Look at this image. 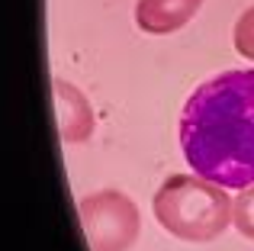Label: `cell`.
<instances>
[{"mask_svg":"<svg viewBox=\"0 0 254 251\" xmlns=\"http://www.w3.org/2000/svg\"><path fill=\"white\" fill-rule=\"evenodd\" d=\"M77 216L90 251H129L142 232V216L132 196L119 190H100L77 203Z\"/></svg>","mask_w":254,"mask_h":251,"instance_id":"cell-3","label":"cell"},{"mask_svg":"<svg viewBox=\"0 0 254 251\" xmlns=\"http://www.w3.org/2000/svg\"><path fill=\"white\" fill-rule=\"evenodd\" d=\"M232 39H235L238 55H245V58H251V62H254V6H248V10L238 16Z\"/></svg>","mask_w":254,"mask_h":251,"instance_id":"cell-7","label":"cell"},{"mask_svg":"<svg viewBox=\"0 0 254 251\" xmlns=\"http://www.w3.org/2000/svg\"><path fill=\"white\" fill-rule=\"evenodd\" d=\"M52 90H55V113H58V129H62V138L68 145L87 142L93 135V110L87 103V97L74 84H68L64 77H55L52 81Z\"/></svg>","mask_w":254,"mask_h":251,"instance_id":"cell-4","label":"cell"},{"mask_svg":"<svg viewBox=\"0 0 254 251\" xmlns=\"http://www.w3.org/2000/svg\"><path fill=\"white\" fill-rule=\"evenodd\" d=\"M151 209L161 229L184 242H212L232 222V200L225 187L199 174H171L158 187Z\"/></svg>","mask_w":254,"mask_h":251,"instance_id":"cell-2","label":"cell"},{"mask_svg":"<svg viewBox=\"0 0 254 251\" xmlns=\"http://www.w3.org/2000/svg\"><path fill=\"white\" fill-rule=\"evenodd\" d=\"M232 222L245 239H254V184L238 190V196L232 200Z\"/></svg>","mask_w":254,"mask_h":251,"instance_id":"cell-6","label":"cell"},{"mask_svg":"<svg viewBox=\"0 0 254 251\" xmlns=\"http://www.w3.org/2000/svg\"><path fill=\"white\" fill-rule=\"evenodd\" d=\"M180 148L199 177L225 190L254 184V68L209 77L180 110Z\"/></svg>","mask_w":254,"mask_h":251,"instance_id":"cell-1","label":"cell"},{"mask_svg":"<svg viewBox=\"0 0 254 251\" xmlns=\"http://www.w3.org/2000/svg\"><path fill=\"white\" fill-rule=\"evenodd\" d=\"M203 3L206 0H138L135 23L142 32H151V36H171L184 29Z\"/></svg>","mask_w":254,"mask_h":251,"instance_id":"cell-5","label":"cell"}]
</instances>
